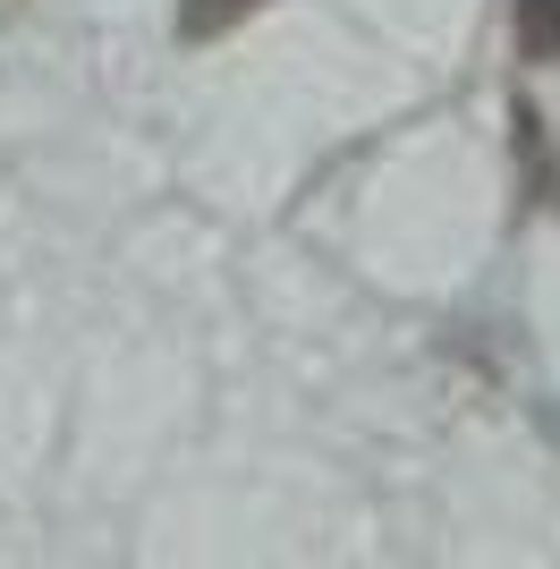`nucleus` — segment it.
Here are the masks:
<instances>
[{"instance_id":"f257e3e1","label":"nucleus","mask_w":560,"mask_h":569,"mask_svg":"<svg viewBox=\"0 0 560 569\" xmlns=\"http://www.w3.org/2000/svg\"><path fill=\"white\" fill-rule=\"evenodd\" d=\"M263 0H179V34L187 43H212V34H230V26H247Z\"/></svg>"},{"instance_id":"f03ea898","label":"nucleus","mask_w":560,"mask_h":569,"mask_svg":"<svg viewBox=\"0 0 560 569\" xmlns=\"http://www.w3.org/2000/svg\"><path fill=\"white\" fill-rule=\"evenodd\" d=\"M518 43L536 60H560V0H518Z\"/></svg>"}]
</instances>
